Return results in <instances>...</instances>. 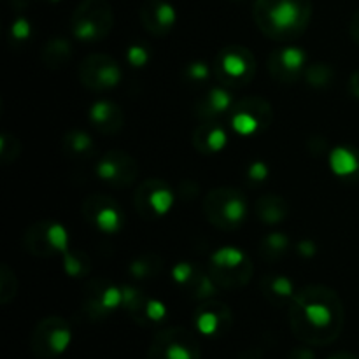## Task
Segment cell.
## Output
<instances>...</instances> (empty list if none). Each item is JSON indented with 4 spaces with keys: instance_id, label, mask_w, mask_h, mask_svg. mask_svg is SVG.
<instances>
[{
    "instance_id": "1",
    "label": "cell",
    "mask_w": 359,
    "mask_h": 359,
    "mask_svg": "<svg viewBox=\"0 0 359 359\" xmlns=\"http://www.w3.org/2000/svg\"><path fill=\"white\" fill-rule=\"evenodd\" d=\"M290 319L298 339L311 344H328L342 332V300L332 287L312 284L293 297Z\"/></svg>"
},
{
    "instance_id": "2",
    "label": "cell",
    "mask_w": 359,
    "mask_h": 359,
    "mask_svg": "<svg viewBox=\"0 0 359 359\" xmlns=\"http://www.w3.org/2000/svg\"><path fill=\"white\" fill-rule=\"evenodd\" d=\"M252 18L265 37L277 42L294 41L309 28L312 0H255Z\"/></svg>"
},
{
    "instance_id": "3",
    "label": "cell",
    "mask_w": 359,
    "mask_h": 359,
    "mask_svg": "<svg viewBox=\"0 0 359 359\" xmlns=\"http://www.w3.org/2000/svg\"><path fill=\"white\" fill-rule=\"evenodd\" d=\"M114 27V11L109 0H83L74 9L70 30L77 41H104Z\"/></svg>"
},
{
    "instance_id": "4",
    "label": "cell",
    "mask_w": 359,
    "mask_h": 359,
    "mask_svg": "<svg viewBox=\"0 0 359 359\" xmlns=\"http://www.w3.org/2000/svg\"><path fill=\"white\" fill-rule=\"evenodd\" d=\"M203 212L217 230H237L248 217V200L235 188H216L203 200Z\"/></svg>"
},
{
    "instance_id": "5",
    "label": "cell",
    "mask_w": 359,
    "mask_h": 359,
    "mask_svg": "<svg viewBox=\"0 0 359 359\" xmlns=\"http://www.w3.org/2000/svg\"><path fill=\"white\" fill-rule=\"evenodd\" d=\"M256 60L245 46H226L214 60V74L224 88H242L255 77Z\"/></svg>"
},
{
    "instance_id": "6",
    "label": "cell",
    "mask_w": 359,
    "mask_h": 359,
    "mask_svg": "<svg viewBox=\"0 0 359 359\" xmlns=\"http://www.w3.org/2000/svg\"><path fill=\"white\" fill-rule=\"evenodd\" d=\"M252 263L248 256L235 248H221L210 258V279L226 290L242 287L252 276Z\"/></svg>"
},
{
    "instance_id": "7",
    "label": "cell",
    "mask_w": 359,
    "mask_h": 359,
    "mask_svg": "<svg viewBox=\"0 0 359 359\" xmlns=\"http://www.w3.org/2000/svg\"><path fill=\"white\" fill-rule=\"evenodd\" d=\"M272 119V105L265 98H242L231 109V126L242 137H251L263 132L269 128Z\"/></svg>"
},
{
    "instance_id": "8",
    "label": "cell",
    "mask_w": 359,
    "mask_h": 359,
    "mask_svg": "<svg viewBox=\"0 0 359 359\" xmlns=\"http://www.w3.org/2000/svg\"><path fill=\"white\" fill-rule=\"evenodd\" d=\"M121 76V67L118 62L104 53L86 56L79 67L81 83L93 91H105L118 86Z\"/></svg>"
},
{
    "instance_id": "9",
    "label": "cell",
    "mask_w": 359,
    "mask_h": 359,
    "mask_svg": "<svg viewBox=\"0 0 359 359\" xmlns=\"http://www.w3.org/2000/svg\"><path fill=\"white\" fill-rule=\"evenodd\" d=\"M147 359H198V344L188 330L168 328L158 333Z\"/></svg>"
},
{
    "instance_id": "10",
    "label": "cell",
    "mask_w": 359,
    "mask_h": 359,
    "mask_svg": "<svg viewBox=\"0 0 359 359\" xmlns=\"http://www.w3.org/2000/svg\"><path fill=\"white\" fill-rule=\"evenodd\" d=\"M133 202L140 216L146 219H158L170 210L174 203V193L167 182L160 179H147L139 186Z\"/></svg>"
},
{
    "instance_id": "11",
    "label": "cell",
    "mask_w": 359,
    "mask_h": 359,
    "mask_svg": "<svg viewBox=\"0 0 359 359\" xmlns=\"http://www.w3.org/2000/svg\"><path fill=\"white\" fill-rule=\"evenodd\" d=\"M69 245L67 230L55 221H41L35 223L27 233V248L35 256H55L65 252Z\"/></svg>"
},
{
    "instance_id": "12",
    "label": "cell",
    "mask_w": 359,
    "mask_h": 359,
    "mask_svg": "<svg viewBox=\"0 0 359 359\" xmlns=\"http://www.w3.org/2000/svg\"><path fill=\"white\" fill-rule=\"evenodd\" d=\"M83 212L88 223L93 224L97 230L104 233H118L125 223L121 207L118 205L116 200L105 195H91L84 200Z\"/></svg>"
},
{
    "instance_id": "13",
    "label": "cell",
    "mask_w": 359,
    "mask_h": 359,
    "mask_svg": "<svg viewBox=\"0 0 359 359\" xmlns=\"http://www.w3.org/2000/svg\"><path fill=\"white\" fill-rule=\"evenodd\" d=\"M97 175L114 188H125L135 182L139 165L125 151H107L97 165Z\"/></svg>"
},
{
    "instance_id": "14",
    "label": "cell",
    "mask_w": 359,
    "mask_h": 359,
    "mask_svg": "<svg viewBox=\"0 0 359 359\" xmlns=\"http://www.w3.org/2000/svg\"><path fill=\"white\" fill-rule=\"evenodd\" d=\"M70 344V328L63 319L48 318L39 323L32 346L37 354H62Z\"/></svg>"
},
{
    "instance_id": "15",
    "label": "cell",
    "mask_w": 359,
    "mask_h": 359,
    "mask_svg": "<svg viewBox=\"0 0 359 359\" xmlns=\"http://www.w3.org/2000/svg\"><path fill=\"white\" fill-rule=\"evenodd\" d=\"M305 63H307V55L304 49L286 46L270 53L269 72L279 83H294L305 69Z\"/></svg>"
},
{
    "instance_id": "16",
    "label": "cell",
    "mask_w": 359,
    "mask_h": 359,
    "mask_svg": "<svg viewBox=\"0 0 359 359\" xmlns=\"http://www.w3.org/2000/svg\"><path fill=\"white\" fill-rule=\"evenodd\" d=\"M140 21L151 35L165 37L174 28L175 21H177V13L167 0H146L140 7Z\"/></svg>"
},
{
    "instance_id": "17",
    "label": "cell",
    "mask_w": 359,
    "mask_h": 359,
    "mask_svg": "<svg viewBox=\"0 0 359 359\" xmlns=\"http://www.w3.org/2000/svg\"><path fill=\"white\" fill-rule=\"evenodd\" d=\"M90 121L104 135L118 133L125 125V114L118 104L111 100H100L93 104L90 111Z\"/></svg>"
},
{
    "instance_id": "18",
    "label": "cell",
    "mask_w": 359,
    "mask_h": 359,
    "mask_svg": "<svg viewBox=\"0 0 359 359\" xmlns=\"http://www.w3.org/2000/svg\"><path fill=\"white\" fill-rule=\"evenodd\" d=\"M226 130L216 119H207L193 133V146L203 154L219 153L226 146Z\"/></svg>"
},
{
    "instance_id": "19",
    "label": "cell",
    "mask_w": 359,
    "mask_h": 359,
    "mask_svg": "<svg viewBox=\"0 0 359 359\" xmlns=\"http://www.w3.org/2000/svg\"><path fill=\"white\" fill-rule=\"evenodd\" d=\"M233 97L230 95V91L224 90V88H212L202 100L196 105V112H198L200 118L214 119L217 116L224 114V112L231 111L233 109Z\"/></svg>"
},
{
    "instance_id": "20",
    "label": "cell",
    "mask_w": 359,
    "mask_h": 359,
    "mask_svg": "<svg viewBox=\"0 0 359 359\" xmlns=\"http://www.w3.org/2000/svg\"><path fill=\"white\" fill-rule=\"evenodd\" d=\"M228 321H230V312L221 304H207L196 312V328L203 335H212Z\"/></svg>"
},
{
    "instance_id": "21",
    "label": "cell",
    "mask_w": 359,
    "mask_h": 359,
    "mask_svg": "<svg viewBox=\"0 0 359 359\" xmlns=\"http://www.w3.org/2000/svg\"><path fill=\"white\" fill-rule=\"evenodd\" d=\"M90 300H88V305L100 312L112 311V309L118 307L123 302V293L112 284L104 283H95L93 286L90 287Z\"/></svg>"
},
{
    "instance_id": "22",
    "label": "cell",
    "mask_w": 359,
    "mask_h": 359,
    "mask_svg": "<svg viewBox=\"0 0 359 359\" xmlns=\"http://www.w3.org/2000/svg\"><path fill=\"white\" fill-rule=\"evenodd\" d=\"M256 216L266 224L283 223L287 216L286 200L277 195H265L256 202Z\"/></svg>"
},
{
    "instance_id": "23",
    "label": "cell",
    "mask_w": 359,
    "mask_h": 359,
    "mask_svg": "<svg viewBox=\"0 0 359 359\" xmlns=\"http://www.w3.org/2000/svg\"><path fill=\"white\" fill-rule=\"evenodd\" d=\"M333 172L340 177H349L359 170V154L349 147H339L332 153L330 158Z\"/></svg>"
},
{
    "instance_id": "24",
    "label": "cell",
    "mask_w": 359,
    "mask_h": 359,
    "mask_svg": "<svg viewBox=\"0 0 359 359\" xmlns=\"http://www.w3.org/2000/svg\"><path fill=\"white\" fill-rule=\"evenodd\" d=\"M262 284L266 298L276 302V304L286 302L294 297L293 283H291L286 276H269L266 279H263Z\"/></svg>"
},
{
    "instance_id": "25",
    "label": "cell",
    "mask_w": 359,
    "mask_h": 359,
    "mask_svg": "<svg viewBox=\"0 0 359 359\" xmlns=\"http://www.w3.org/2000/svg\"><path fill=\"white\" fill-rule=\"evenodd\" d=\"M70 44L62 37H56L46 44L44 51H42V62L49 67V69H60L65 65L70 60Z\"/></svg>"
},
{
    "instance_id": "26",
    "label": "cell",
    "mask_w": 359,
    "mask_h": 359,
    "mask_svg": "<svg viewBox=\"0 0 359 359\" xmlns=\"http://www.w3.org/2000/svg\"><path fill=\"white\" fill-rule=\"evenodd\" d=\"M63 149L72 156H86L93 151V140L88 133L74 130V132L67 133L65 139H63Z\"/></svg>"
},
{
    "instance_id": "27",
    "label": "cell",
    "mask_w": 359,
    "mask_h": 359,
    "mask_svg": "<svg viewBox=\"0 0 359 359\" xmlns=\"http://www.w3.org/2000/svg\"><path fill=\"white\" fill-rule=\"evenodd\" d=\"M65 269L69 276H86L90 272V259L86 258V255H81V252H67Z\"/></svg>"
},
{
    "instance_id": "28",
    "label": "cell",
    "mask_w": 359,
    "mask_h": 359,
    "mask_svg": "<svg viewBox=\"0 0 359 359\" xmlns=\"http://www.w3.org/2000/svg\"><path fill=\"white\" fill-rule=\"evenodd\" d=\"M161 263L156 256H146V258L137 259L132 265V273L137 277V279H146V277L153 276V273H158Z\"/></svg>"
},
{
    "instance_id": "29",
    "label": "cell",
    "mask_w": 359,
    "mask_h": 359,
    "mask_svg": "<svg viewBox=\"0 0 359 359\" xmlns=\"http://www.w3.org/2000/svg\"><path fill=\"white\" fill-rule=\"evenodd\" d=\"M287 245H290V242H287L286 235L272 233L269 238H265V242H263V252H265L266 256H280L286 252Z\"/></svg>"
},
{
    "instance_id": "30",
    "label": "cell",
    "mask_w": 359,
    "mask_h": 359,
    "mask_svg": "<svg viewBox=\"0 0 359 359\" xmlns=\"http://www.w3.org/2000/svg\"><path fill=\"white\" fill-rule=\"evenodd\" d=\"M333 70L330 69L328 65H312L311 69L307 70V81L312 84V86H326V84L332 81Z\"/></svg>"
},
{
    "instance_id": "31",
    "label": "cell",
    "mask_w": 359,
    "mask_h": 359,
    "mask_svg": "<svg viewBox=\"0 0 359 359\" xmlns=\"http://www.w3.org/2000/svg\"><path fill=\"white\" fill-rule=\"evenodd\" d=\"M126 60H128V63L133 69H140V67L146 65L147 60H149V53H147V49L144 48V46L135 44L128 49V53H126Z\"/></svg>"
},
{
    "instance_id": "32",
    "label": "cell",
    "mask_w": 359,
    "mask_h": 359,
    "mask_svg": "<svg viewBox=\"0 0 359 359\" xmlns=\"http://www.w3.org/2000/svg\"><path fill=\"white\" fill-rule=\"evenodd\" d=\"M11 34H13L14 41H27L30 37V21L25 18H18L11 27Z\"/></svg>"
},
{
    "instance_id": "33",
    "label": "cell",
    "mask_w": 359,
    "mask_h": 359,
    "mask_svg": "<svg viewBox=\"0 0 359 359\" xmlns=\"http://www.w3.org/2000/svg\"><path fill=\"white\" fill-rule=\"evenodd\" d=\"M188 76L191 77V79H196V81H203L207 79V76H209V69H207L205 63H193L191 67L188 69Z\"/></svg>"
},
{
    "instance_id": "34",
    "label": "cell",
    "mask_w": 359,
    "mask_h": 359,
    "mask_svg": "<svg viewBox=\"0 0 359 359\" xmlns=\"http://www.w3.org/2000/svg\"><path fill=\"white\" fill-rule=\"evenodd\" d=\"M266 167L263 163H252L251 165V170H249V174H251V177L255 179V181H263V179L266 177Z\"/></svg>"
},
{
    "instance_id": "35",
    "label": "cell",
    "mask_w": 359,
    "mask_h": 359,
    "mask_svg": "<svg viewBox=\"0 0 359 359\" xmlns=\"http://www.w3.org/2000/svg\"><path fill=\"white\" fill-rule=\"evenodd\" d=\"M349 34H351V37H353V41L356 42V44H359V11L354 13L353 20H351Z\"/></svg>"
},
{
    "instance_id": "36",
    "label": "cell",
    "mask_w": 359,
    "mask_h": 359,
    "mask_svg": "<svg viewBox=\"0 0 359 359\" xmlns=\"http://www.w3.org/2000/svg\"><path fill=\"white\" fill-rule=\"evenodd\" d=\"M349 90H351V93L354 95V97L359 98V69L353 74V77H351Z\"/></svg>"
},
{
    "instance_id": "37",
    "label": "cell",
    "mask_w": 359,
    "mask_h": 359,
    "mask_svg": "<svg viewBox=\"0 0 359 359\" xmlns=\"http://www.w3.org/2000/svg\"><path fill=\"white\" fill-rule=\"evenodd\" d=\"M48 2H53V4H55V2H60V0H48Z\"/></svg>"
},
{
    "instance_id": "38",
    "label": "cell",
    "mask_w": 359,
    "mask_h": 359,
    "mask_svg": "<svg viewBox=\"0 0 359 359\" xmlns=\"http://www.w3.org/2000/svg\"><path fill=\"white\" fill-rule=\"evenodd\" d=\"M335 359H346V356H344V354H342V356H340V358H335Z\"/></svg>"
}]
</instances>
